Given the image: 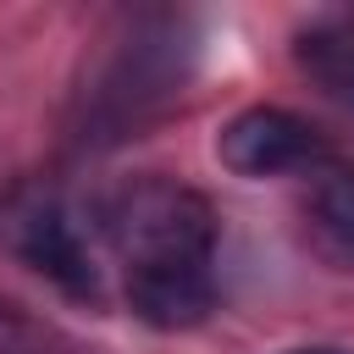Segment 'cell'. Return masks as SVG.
<instances>
[{"mask_svg": "<svg viewBox=\"0 0 354 354\" xmlns=\"http://www.w3.org/2000/svg\"><path fill=\"white\" fill-rule=\"evenodd\" d=\"M100 232L122 260L127 310L160 332H188L216 310V210L199 188L144 171L100 199Z\"/></svg>", "mask_w": 354, "mask_h": 354, "instance_id": "1", "label": "cell"}, {"mask_svg": "<svg viewBox=\"0 0 354 354\" xmlns=\"http://www.w3.org/2000/svg\"><path fill=\"white\" fill-rule=\"evenodd\" d=\"M188 50L177 44L171 22H133L127 39L100 61V72L83 88V138H127L149 116H160L183 94Z\"/></svg>", "mask_w": 354, "mask_h": 354, "instance_id": "2", "label": "cell"}, {"mask_svg": "<svg viewBox=\"0 0 354 354\" xmlns=\"http://www.w3.org/2000/svg\"><path fill=\"white\" fill-rule=\"evenodd\" d=\"M0 232H6L11 254L22 266H33L44 282H55L66 299H83V304L100 299V266L88 254V238H83V227L72 221V210L55 194L11 199L6 216H0Z\"/></svg>", "mask_w": 354, "mask_h": 354, "instance_id": "3", "label": "cell"}, {"mask_svg": "<svg viewBox=\"0 0 354 354\" xmlns=\"http://www.w3.org/2000/svg\"><path fill=\"white\" fill-rule=\"evenodd\" d=\"M216 160L243 183H266V177H288V171H315L321 160H332V149L310 116H299L288 105H243L238 116L221 122Z\"/></svg>", "mask_w": 354, "mask_h": 354, "instance_id": "4", "label": "cell"}, {"mask_svg": "<svg viewBox=\"0 0 354 354\" xmlns=\"http://www.w3.org/2000/svg\"><path fill=\"white\" fill-rule=\"evenodd\" d=\"M304 232L332 266H354V160H321L304 171Z\"/></svg>", "mask_w": 354, "mask_h": 354, "instance_id": "5", "label": "cell"}, {"mask_svg": "<svg viewBox=\"0 0 354 354\" xmlns=\"http://www.w3.org/2000/svg\"><path fill=\"white\" fill-rule=\"evenodd\" d=\"M299 66L337 100H354V11L315 17L299 33Z\"/></svg>", "mask_w": 354, "mask_h": 354, "instance_id": "6", "label": "cell"}, {"mask_svg": "<svg viewBox=\"0 0 354 354\" xmlns=\"http://www.w3.org/2000/svg\"><path fill=\"white\" fill-rule=\"evenodd\" d=\"M0 354H50V332L11 299H0Z\"/></svg>", "mask_w": 354, "mask_h": 354, "instance_id": "7", "label": "cell"}, {"mask_svg": "<svg viewBox=\"0 0 354 354\" xmlns=\"http://www.w3.org/2000/svg\"><path fill=\"white\" fill-rule=\"evenodd\" d=\"M282 354H354L348 343H299V348H282Z\"/></svg>", "mask_w": 354, "mask_h": 354, "instance_id": "8", "label": "cell"}]
</instances>
